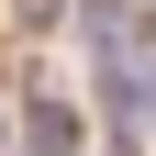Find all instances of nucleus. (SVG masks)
<instances>
[{
    "mask_svg": "<svg viewBox=\"0 0 156 156\" xmlns=\"http://www.w3.org/2000/svg\"><path fill=\"white\" fill-rule=\"evenodd\" d=\"M23 23H56V0H23Z\"/></svg>",
    "mask_w": 156,
    "mask_h": 156,
    "instance_id": "2",
    "label": "nucleus"
},
{
    "mask_svg": "<svg viewBox=\"0 0 156 156\" xmlns=\"http://www.w3.org/2000/svg\"><path fill=\"white\" fill-rule=\"evenodd\" d=\"M23 145H34V156H78V112L34 89V101H23Z\"/></svg>",
    "mask_w": 156,
    "mask_h": 156,
    "instance_id": "1",
    "label": "nucleus"
}]
</instances>
